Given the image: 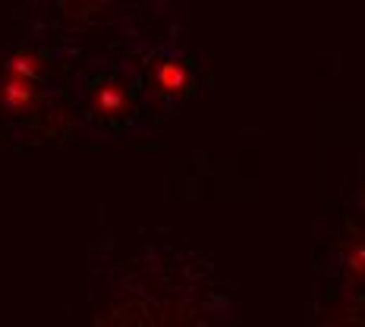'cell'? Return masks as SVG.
I'll return each mask as SVG.
<instances>
[{
	"label": "cell",
	"mask_w": 365,
	"mask_h": 327,
	"mask_svg": "<svg viewBox=\"0 0 365 327\" xmlns=\"http://www.w3.org/2000/svg\"><path fill=\"white\" fill-rule=\"evenodd\" d=\"M0 101H4L6 111H23V107H29V101H32V82L29 79L6 76L4 92H0Z\"/></svg>",
	"instance_id": "6da1fadb"
},
{
	"label": "cell",
	"mask_w": 365,
	"mask_h": 327,
	"mask_svg": "<svg viewBox=\"0 0 365 327\" xmlns=\"http://www.w3.org/2000/svg\"><path fill=\"white\" fill-rule=\"evenodd\" d=\"M158 85H161V92H171V94H177L180 88L186 85V70H182L180 60H164V63H161Z\"/></svg>",
	"instance_id": "7a4b0ae2"
},
{
	"label": "cell",
	"mask_w": 365,
	"mask_h": 327,
	"mask_svg": "<svg viewBox=\"0 0 365 327\" xmlns=\"http://www.w3.org/2000/svg\"><path fill=\"white\" fill-rule=\"evenodd\" d=\"M38 73H42V63H38L32 54H16V57H10V63H6V76L35 82Z\"/></svg>",
	"instance_id": "3957f363"
}]
</instances>
